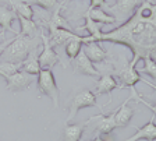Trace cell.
Segmentation results:
<instances>
[{"mask_svg":"<svg viewBox=\"0 0 156 141\" xmlns=\"http://www.w3.org/2000/svg\"><path fill=\"white\" fill-rule=\"evenodd\" d=\"M84 20H85V24L81 27H78L77 30L78 31H87V32L89 34V36H92L94 41L96 42V38L99 36V34L102 32V24L95 23V21H92L91 18H88V17H84Z\"/></svg>","mask_w":156,"mask_h":141,"instance_id":"obj_23","label":"cell"},{"mask_svg":"<svg viewBox=\"0 0 156 141\" xmlns=\"http://www.w3.org/2000/svg\"><path fill=\"white\" fill-rule=\"evenodd\" d=\"M70 2H73V0H63V4H66V3H70Z\"/></svg>","mask_w":156,"mask_h":141,"instance_id":"obj_32","label":"cell"},{"mask_svg":"<svg viewBox=\"0 0 156 141\" xmlns=\"http://www.w3.org/2000/svg\"><path fill=\"white\" fill-rule=\"evenodd\" d=\"M131 98H133V99H135V101H138V102H141V103H144V105H145L146 108H149L151 110H152L153 113H155V115H156V103H149V102H148V101H145V99L142 98V95L136 92V89H135V88H134V89H131Z\"/></svg>","mask_w":156,"mask_h":141,"instance_id":"obj_27","label":"cell"},{"mask_svg":"<svg viewBox=\"0 0 156 141\" xmlns=\"http://www.w3.org/2000/svg\"><path fill=\"white\" fill-rule=\"evenodd\" d=\"M17 20L20 23V32L18 35L29 36V38H35V34L38 31V27L34 23V20H28L21 16H17Z\"/></svg>","mask_w":156,"mask_h":141,"instance_id":"obj_22","label":"cell"},{"mask_svg":"<svg viewBox=\"0 0 156 141\" xmlns=\"http://www.w3.org/2000/svg\"><path fill=\"white\" fill-rule=\"evenodd\" d=\"M106 6H107L106 0H91V3H89V9H88V10L102 9V7H106Z\"/></svg>","mask_w":156,"mask_h":141,"instance_id":"obj_28","label":"cell"},{"mask_svg":"<svg viewBox=\"0 0 156 141\" xmlns=\"http://www.w3.org/2000/svg\"><path fill=\"white\" fill-rule=\"evenodd\" d=\"M87 126H88V120L82 121V123H68L63 128L62 140L63 141H81Z\"/></svg>","mask_w":156,"mask_h":141,"instance_id":"obj_13","label":"cell"},{"mask_svg":"<svg viewBox=\"0 0 156 141\" xmlns=\"http://www.w3.org/2000/svg\"><path fill=\"white\" fill-rule=\"evenodd\" d=\"M10 42H0V57H2V55H3L4 49L7 48V45H9Z\"/></svg>","mask_w":156,"mask_h":141,"instance_id":"obj_29","label":"cell"},{"mask_svg":"<svg viewBox=\"0 0 156 141\" xmlns=\"http://www.w3.org/2000/svg\"><path fill=\"white\" fill-rule=\"evenodd\" d=\"M142 62H144V66L142 69L138 70V73L140 74H146L151 78L156 80V60L153 59L152 56H145L142 59Z\"/></svg>","mask_w":156,"mask_h":141,"instance_id":"obj_24","label":"cell"},{"mask_svg":"<svg viewBox=\"0 0 156 141\" xmlns=\"http://www.w3.org/2000/svg\"><path fill=\"white\" fill-rule=\"evenodd\" d=\"M96 42L119 43L128 48L133 53V59L128 62L131 67H135L145 56H152L156 60V3L142 0L126 23L109 32L102 31Z\"/></svg>","mask_w":156,"mask_h":141,"instance_id":"obj_1","label":"cell"},{"mask_svg":"<svg viewBox=\"0 0 156 141\" xmlns=\"http://www.w3.org/2000/svg\"><path fill=\"white\" fill-rule=\"evenodd\" d=\"M116 77L119 80V84L121 85V88L134 89L136 82L140 81L144 82V77L138 73V70L135 67H131L128 63L126 66H123L121 69L116 70Z\"/></svg>","mask_w":156,"mask_h":141,"instance_id":"obj_7","label":"cell"},{"mask_svg":"<svg viewBox=\"0 0 156 141\" xmlns=\"http://www.w3.org/2000/svg\"><path fill=\"white\" fill-rule=\"evenodd\" d=\"M88 141H113V140H110V138H103L102 136H96L94 140H88Z\"/></svg>","mask_w":156,"mask_h":141,"instance_id":"obj_30","label":"cell"},{"mask_svg":"<svg viewBox=\"0 0 156 141\" xmlns=\"http://www.w3.org/2000/svg\"><path fill=\"white\" fill-rule=\"evenodd\" d=\"M63 2H58V4L56 6V9L53 10L52 16L49 18L48 21V30L49 31H53V30H57V28H63V30H68V31H73V28L70 27L68 21L66 20L64 17L62 16V9H63Z\"/></svg>","mask_w":156,"mask_h":141,"instance_id":"obj_14","label":"cell"},{"mask_svg":"<svg viewBox=\"0 0 156 141\" xmlns=\"http://www.w3.org/2000/svg\"><path fill=\"white\" fill-rule=\"evenodd\" d=\"M17 18L16 13H14L11 9H9L4 4H0V27L3 28V32H7V31H13V23Z\"/></svg>","mask_w":156,"mask_h":141,"instance_id":"obj_19","label":"cell"},{"mask_svg":"<svg viewBox=\"0 0 156 141\" xmlns=\"http://www.w3.org/2000/svg\"><path fill=\"white\" fill-rule=\"evenodd\" d=\"M84 52L92 63H103L107 59V52L101 46L99 42H89L84 45Z\"/></svg>","mask_w":156,"mask_h":141,"instance_id":"obj_16","label":"cell"},{"mask_svg":"<svg viewBox=\"0 0 156 141\" xmlns=\"http://www.w3.org/2000/svg\"><path fill=\"white\" fill-rule=\"evenodd\" d=\"M25 3L28 4H35V6H39L41 9H43V10H55L56 6L58 4V0H24Z\"/></svg>","mask_w":156,"mask_h":141,"instance_id":"obj_26","label":"cell"},{"mask_svg":"<svg viewBox=\"0 0 156 141\" xmlns=\"http://www.w3.org/2000/svg\"><path fill=\"white\" fill-rule=\"evenodd\" d=\"M39 48H36L35 50L29 53V56L21 63V71H25L31 76H38L39 71H41V66H39V60H38V56H39Z\"/></svg>","mask_w":156,"mask_h":141,"instance_id":"obj_18","label":"cell"},{"mask_svg":"<svg viewBox=\"0 0 156 141\" xmlns=\"http://www.w3.org/2000/svg\"><path fill=\"white\" fill-rule=\"evenodd\" d=\"M88 123H95V137L96 136H109L112 134V131L116 128V123H114V112H112L110 115L105 116L101 112V115L92 116Z\"/></svg>","mask_w":156,"mask_h":141,"instance_id":"obj_10","label":"cell"},{"mask_svg":"<svg viewBox=\"0 0 156 141\" xmlns=\"http://www.w3.org/2000/svg\"><path fill=\"white\" fill-rule=\"evenodd\" d=\"M144 82H145L146 85H149V87H151V88H152V89H155V91H156V85H155V84H152V82H149V81H146L145 78H144Z\"/></svg>","mask_w":156,"mask_h":141,"instance_id":"obj_31","label":"cell"},{"mask_svg":"<svg viewBox=\"0 0 156 141\" xmlns=\"http://www.w3.org/2000/svg\"><path fill=\"white\" fill-rule=\"evenodd\" d=\"M107 103L99 106L96 102V94L91 89H80V91L73 96L70 106H68V116L67 121H71L75 116L78 115V112L84 108H91V106H96V108H105Z\"/></svg>","mask_w":156,"mask_h":141,"instance_id":"obj_4","label":"cell"},{"mask_svg":"<svg viewBox=\"0 0 156 141\" xmlns=\"http://www.w3.org/2000/svg\"><path fill=\"white\" fill-rule=\"evenodd\" d=\"M142 0H116V3L107 4L106 9L112 13L117 23H126L141 6Z\"/></svg>","mask_w":156,"mask_h":141,"instance_id":"obj_5","label":"cell"},{"mask_svg":"<svg viewBox=\"0 0 156 141\" xmlns=\"http://www.w3.org/2000/svg\"><path fill=\"white\" fill-rule=\"evenodd\" d=\"M21 70V63H13V62H0V77L4 80L10 77L11 74Z\"/></svg>","mask_w":156,"mask_h":141,"instance_id":"obj_25","label":"cell"},{"mask_svg":"<svg viewBox=\"0 0 156 141\" xmlns=\"http://www.w3.org/2000/svg\"><path fill=\"white\" fill-rule=\"evenodd\" d=\"M71 62V67L74 70V73L77 74H82V76H91L95 78H99L101 77V71L95 67V64L88 59V56L85 55L84 50L78 53V56L75 59L70 60Z\"/></svg>","mask_w":156,"mask_h":141,"instance_id":"obj_8","label":"cell"},{"mask_svg":"<svg viewBox=\"0 0 156 141\" xmlns=\"http://www.w3.org/2000/svg\"><path fill=\"white\" fill-rule=\"evenodd\" d=\"M119 88H121V85L112 74H103V76H101L99 80H98L95 94L96 95H107L112 91L119 89Z\"/></svg>","mask_w":156,"mask_h":141,"instance_id":"obj_15","label":"cell"},{"mask_svg":"<svg viewBox=\"0 0 156 141\" xmlns=\"http://www.w3.org/2000/svg\"><path fill=\"white\" fill-rule=\"evenodd\" d=\"M36 80V85L41 94L49 96L53 102V106L58 108L60 106V89L57 87V82H56L55 74H53L52 70H41Z\"/></svg>","mask_w":156,"mask_h":141,"instance_id":"obj_3","label":"cell"},{"mask_svg":"<svg viewBox=\"0 0 156 141\" xmlns=\"http://www.w3.org/2000/svg\"><path fill=\"white\" fill-rule=\"evenodd\" d=\"M36 48H39V41L36 38H29V36L16 34V36L10 41V43L4 49L0 62L23 63L29 56V53Z\"/></svg>","mask_w":156,"mask_h":141,"instance_id":"obj_2","label":"cell"},{"mask_svg":"<svg viewBox=\"0 0 156 141\" xmlns=\"http://www.w3.org/2000/svg\"><path fill=\"white\" fill-rule=\"evenodd\" d=\"M82 17H88L92 21L99 24H116V18L112 14H107L103 9H94V10H88L87 13H84Z\"/></svg>","mask_w":156,"mask_h":141,"instance_id":"obj_20","label":"cell"},{"mask_svg":"<svg viewBox=\"0 0 156 141\" xmlns=\"http://www.w3.org/2000/svg\"><path fill=\"white\" fill-rule=\"evenodd\" d=\"M9 3L11 4V10L16 13V16H21L28 20L34 18V9L31 4L25 3L24 0H9Z\"/></svg>","mask_w":156,"mask_h":141,"instance_id":"obj_21","label":"cell"},{"mask_svg":"<svg viewBox=\"0 0 156 141\" xmlns=\"http://www.w3.org/2000/svg\"><path fill=\"white\" fill-rule=\"evenodd\" d=\"M34 81H35V76H31V74H28L25 71H21V70L6 78L7 89L11 92L25 91V89H28L29 87L32 85Z\"/></svg>","mask_w":156,"mask_h":141,"instance_id":"obj_9","label":"cell"},{"mask_svg":"<svg viewBox=\"0 0 156 141\" xmlns=\"http://www.w3.org/2000/svg\"><path fill=\"white\" fill-rule=\"evenodd\" d=\"M131 99L133 98L128 96V98L123 102V105H120L116 110H114V123H116V128L128 126V123H130L131 119H133L134 113H135V109L128 106V102H130Z\"/></svg>","mask_w":156,"mask_h":141,"instance_id":"obj_12","label":"cell"},{"mask_svg":"<svg viewBox=\"0 0 156 141\" xmlns=\"http://www.w3.org/2000/svg\"><path fill=\"white\" fill-rule=\"evenodd\" d=\"M155 119H156V115L153 113L152 118L149 119V121H148L145 126H142V127H136L135 133H134L130 138H127V140H124V141H141V140L156 141V123H155Z\"/></svg>","mask_w":156,"mask_h":141,"instance_id":"obj_11","label":"cell"},{"mask_svg":"<svg viewBox=\"0 0 156 141\" xmlns=\"http://www.w3.org/2000/svg\"><path fill=\"white\" fill-rule=\"evenodd\" d=\"M74 35H77V32L74 31H68V30H63V28H57V30H53V31H49V35H48V39L49 43L52 46L53 49L62 46L63 43H66L70 38H73Z\"/></svg>","mask_w":156,"mask_h":141,"instance_id":"obj_17","label":"cell"},{"mask_svg":"<svg viewBox=\"0 0 156 141\" xmlns=\"http://www.w3.org/2000/svg\"><path fill=\"white\" fill-rule=\"evenodd\" d=\"M41 39H42V49L39 52L38 60H39V66H41V70H52L56 64L60 63V57H58L56 49H53L50 43H49L48 35L45 34H41Z\"/></svg>","mask_w":156,"mask_h":141,"instance_id":"obj_6","label":"cell"}]
</instances>
